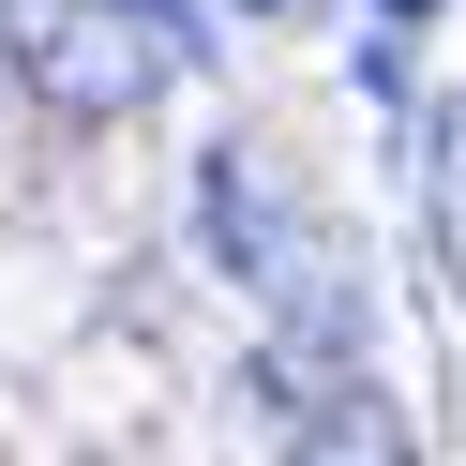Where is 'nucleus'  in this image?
<instances>
[{
  "label": "nucleus",
  "instance_id": "20e7f679",
  "mask_svg": "<svg viewBox=\"0 0 466 466\" xmlns=\"http://www.w3.org/2000/svg\"><path fill=\"white\" fill-rule=\"evenodd\" d=\"M421 15H436V0H376V31H421Z\"/></svg>",
  "mask_w": 466,
  "mask_h": 466
},
{
  "label": "nucleus",
  "instance_id": "f03ea898",
  "mask_svg": "<svg viewBox=\"0 0 466 466\" xmlns=\"http://www.w3.org/2000/svg\"><path fill=\"white\" fill-rule=\"evenodd\" d=\"M196 226H211V256L256 301H316V226H301V196H286V166L256 151V136H226V151L196 166Z\"/></svg>",
  "mask_w": 466,
  "mask_h": 466
},
{
  "label": "nucleus",
  "instance_id": "f257e3e1",
  "mask_svg": "<svg viewBox=\"0 0 466 466\" xmlns=\"http://www.w3.org/2000/svg\"><path fill=\"white\" fill-rule=\"evenodd\" d=\"M15 61L61 121H136L196 61V15L181 0H15Z\"/></svg>",
  "mask_w": 466,
  "mask_h": 466
},
{
  "label": "nucleus",
  "instance_id": "7ed1b4c3",
  "mask_svg": "<svg viewBox=\"0 0 466 466\" xmlns=\"http://www.w3.org/2000/svg\"><path fill=\"white\" fill-rule=\"evenodd\" d=\"M301 466H406V421H391V391H331L301 421Z\"/></svg>",
  "mask_w": 466,
  "mask_h": 466
},
{
  "label": "nucleus",
  "instance_id": "39448f33",
  "mask_svg": "<svg viewBox=\"0 0 466 466\" xmlns=\"http://www.w3.org/2000/svg\"><path fill=\"white\" fill-rule=\"evenodd\" d=\"M256 15H271V0H256Z\"/></svg>",
  "mask_w": 466,
  "mask_h": 466
}]
</instances>
